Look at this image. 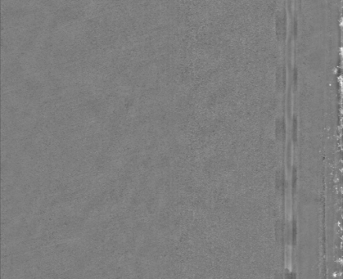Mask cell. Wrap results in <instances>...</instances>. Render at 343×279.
I'll return each instance as SVG.
<instances>
[{"instance_id":"cell-1","label":"cell","mask_w":343,"mask_h":279,"mask_svg":"<svg viewBox=\"0 0 343 279\" xmlns=\"http://www.w3.org/2000/svg\"><path fill=\"white\" fill-rule=\"evenodd\" d=\"M276 134L278 136L282 135L283 132H284V123L281 121V120H278L277 122V125H276Z\"/></svg>"},{"instance_id":"cell-2","label":"cell","mask_w":343,"mask_h":279,"mask_svg":"<svg viewBox=\"0 0 343 279\" xmlns=\"http://www.w3.org/2000/svg\"><path fill=\"white\" fill-rule=\"evenodd\" d=\"M283 176H282V173L278 172L277 174V179H276V184H277V188L280 189L282 188L283 186Z\"/></svg>"},{"instance_id":"cell-3","label":"cell","mask_w":343,"mask_h":279,"mask_svg":"<svg viewBox=\"0 0 343 279\" xmlns=\"http://www.w3.org/2000/svg\"><path fill=\"white\" fill-rule=\"evenodd\" d=\"M292 241L293 243H295L296 235V223L293 222V226H292Z\"/></svg>"},{"instance_id":"cell-4","label":"cell","mask_w":343,"mask_h":279,"mask_svg":"<svg viewBox=\"0 0 343 279\" xmlns=\"http://www.w3.org/2000/svg\"><path fill=\"white\" fill-rule=\"evenodd\" d=\"M296 119H294V123H293V138L296 140Z\"/></svg>"}]
</instances>
